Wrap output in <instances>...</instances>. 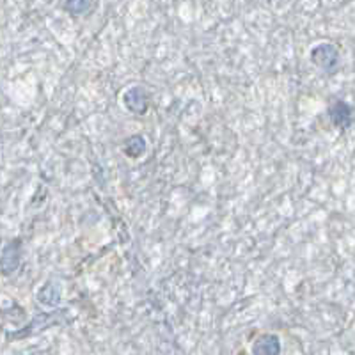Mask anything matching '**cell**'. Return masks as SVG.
Returning a JSON list of instances; mask_svg holds the SVG:
<instances>
[{"label":"cell","mask_w":355,"mask_h":355,"mask_svg":"<svg viewBox=\"0 0 355 355\" xmlns=\"http://www.w3.org/2000/svg\"><path fill=\"white\" fill-rule=\"evenodd\" d=\"M121 150L132 160H141L146 155V151H148V142H146V139L142 135H132V137L123 141Z\"/></svg>","instance_id":"cell-8"},{"label":"cell","mask_w":355,"mask_h":355,"mask_svg":"<svg viewBox=\"0 0 355 355\" xmlns=\"http://www.w3.org/2000/svg\"><path fill=\"white\" fill-rule=\"evenodd\" d=\"M151 96L142 85H132L121 93V105L133 116H144L150 110Z\"/></svg>","instance_id":"cell-2"},{"label":"cell","mask_w":355,"mask_h":355,"mask_svg":"<svg viewBox=\"0 0 355 355\" xmlns=\"http://www.w3.org/2000/svg\"><path fill=\"white\" fill-rule=\"evenodd\" d=\"M21 263V242L20 240H11L8 245H4L0 252V272L4 275H11L20 268Z\"/></svg>","instance_id":"cell-4"},{"label":"cell","mask_w":355,"mask_h":355,"mask_svg":"<svg viewBox=\"0 0 355 355\" xmlns=\"http://www.w3.org/2000/svg\"><path fill=\"white\" fill-rule=\"evenodd\" d=\"M93 0H64V9L71 17H84L91 11Z\"/></svg>","instance_id":"cell-9"},{"label":"cell","mask_w":355,"mask_h":355,"mask_svg":"<svg viewBox=\"0 0 355 355\" xmlns=\"http://www.w3.org/2000/svg\"><path fill=\"white\" fill-rule=\"evenodd\" d=\"M36 300L43 307H50V309H55L62 300V286L57 281L50 279L46 283H43L40 286V290L36 291Z\"/></svg>","instance_id":"cell-5"},{"label":"cell","mask_w":355,"mask_h":355,"mask_svg":"<svg viewBox=\"0 0 355 355\" xmlns=\"http://www.w3.org/2000/svg\"><path fill=\"white\" fill-rule=\"evenodd\" d=\"M68 315V311L66 309H55L52 313H43V315H37L33 322L28 323L27 327H24L21 331L12 332L9 334V339H21L27 338V336H33L36 332L44 331V329L52 327V325H57V323L62 322V316Z\"/></svg>","instance_id":"cell-3"},{"label":"cell","mask_w":355,"mask_h":355,"mask_svg":"<svg viewBox=\"0 0 355 355\" xmlns=\"http://www.w3.org/2000/svg\"><path fill=\"white\" fill-rule=\"evenodd\" d=\"M329 117H331L332 125L339 130L350 128L352 121H354V109L350 107V103L343 100H336L327 110Z\"/></svg>","instance_id":"cell-6"},{"label":"cell","mask_w":355,"mask_h":355,"mask_svg":"<svg viewBox=\"0 0 355 355\" xmlns=\"http://www.w3.org/2000/svg\"><path fill=\"white\" fill-rule=\"evenodd\" d=\"M250 352L252 355H281L283 343L277 334H261L254 339Z\"/></svg>","instance_id":"cell-7"},{"label":"cell","mask_w":355,"mask_h":355,"mask_svg":"<svg viewBox=\"0 0 355 355\" xmlns=\"http://www.w3.org/2000/svg\"><path fill=\"white\" fill-rule=\"evenodd\" d=\"M311 62L325 73H334L341 62V53L334 43H320L309 52Z\"/></svg>","instance_id":"cell-1"}]
</instances>
